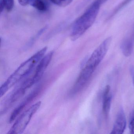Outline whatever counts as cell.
Segmentation results:
<instances>
[{"label": "cell", "instance_id": "6da1fadb", "mask_svg": "<svg viewBox=\"0 0 134 134\" xmlns=\"http://www.w3.org/2000/svg\"><path fill=\"white\" fill-rule=\"evenodd\" d=\"M47 48L45 47L23 63L2 85L0 88V96L2 97L9 89L22 80L25 79L34 70L36 65L44 56Z\"/></svg>", "mask_w": 134, "mask_h": 134}, {"label": "cell", "instance_id": "7a4b0ae2", "mask_svg": "<svg viewBox=\"0 0 134 134\" xmlns=\"http://www.w3.org/2000/svg\"><path fill=\"white\" fill-rule=\"evenodd\" d=\"M101 4L98 0H96L76 21L71 32L72 40H77L92 26L97 18Z\"/></svg>", "mask_w": 134, "mask_h": 134}, {"label": "cell", "instance_id": "3957f363", "mask_svg": "<svg viewBox=\"0 0 134 134\" xmlns=\"http://www.w3.org/2000/svg\"><path fill=\"white\" fill-rule=\"evenodd\" d=\"M41 103V102H37L23 112L17 119L8 134H19L23 133L34 115L39 109Z\"/></svg>", "mask_w": 134, "mask_h": 134}, {"label": "cell", "instance_id": "277c9868", "mask_svg": "<svg viewBox=\"0 0 134 134\" xmlns=\"http://www.w3.org/2000/svg\"><path fill=\"white\" fill-rule=\"evenodd\" d=\"M35 83L32 77L27 78L23 81L22 83L17 86L7 97L6 99H4L3 104V111L4 112L8 109L15 102L20 99L25 94L27 90Z\"/></svg>", "mask_w": 134, "mask_h": 134}, {"label": "cell", "instance_id": "5b68a950", "mask_svg": "<svg viewBox=\"0 0 134 134\" xmlns=\"http://www.w3.org/2000/svg\"><path fill=\"white\" fill-rule=\"evenodd\" d=\"M111 41V37L104 40L94 51L85 64L95 70L105 55L110 46Z\"/></svg>", "mask_w": 134, "mask_h": 134}, {"label": "cell", "instance_id": "8992f818", "mask_svg": "<svg viewBox=\"0 0 134 134\" xmlns=\"http://www.w3.org/2000/svg\"><path fill=\"white\" fill-rule=\"evenodd\" d=\"M95 70L91 66L85 65V66L82 69L74 85L70 89V96H73L77 94L84 88Z\"/></svg>", "mask_w": 134, "mask_h": 134}, {"label": "cell", "instance_id": "52a82bcc", "mask_svg": "<svg viewBox=\"0 0 134 134\" xmlns=\"http://www.w3.org/2000/svg\"><path fill=\"white\" fill-rule=\"evenodd\" d=\"M53 55V52H51L44 56L39 62V64L36 68L34 75L32 76L36 83L38 82L43 76L44 71L52 59Z\"/></svg>", "mask_w": 134, "mask_h": 134}, {"label": "cell", "instance_id": "ba28073f", "mask_svg": "<svg viewBox=\"0 0 134 134\" xmlns=\"http://www.w3.org/2000/svg\"><path fill=\"white\" fill-rule=\"evenodd\" d=\"M40 87L37 88L36 89L33 91L31 93L29 94L25 98L23 101L21 103H20L18 106L14 110L13 112L12 113L10 118L9 121L10 123L14 121L16 118L18 116L19 114L23 111L25 109V107L31 102L36 97L38 93L40 92Z\"/></svg>", "mask_w": 134, "mask_h": 134}, {"label": "cell", "instance_id": "9c48e42d", "mask_svg": "<svg viewBox=\"0 0 134 134\" xmlns=\"http://www.w3.org/2000/svg\"><path fill=\"white\" fill-rule=\"evenodd\" d=\"M126 126V119L124 110L121 108L110 134H121L124 133Z\"/></svg>", "mask_w": 134, "mask_h": 134}, {"label": "cell", "instance_id": "30bf717a", "mask_svg": "<svg viewBox=\"0 0 134 134\" xmlns=\"http://www.w3.org/2000/svg\"><path fill=\"white\" fill-rule=\"evenodd\" d=\"M110 90L109 85L106 86L103 96V112L106 118H108L111 106L112 97V95L110 94Z\"/></svg>", "mask_w": 134, "mask_h": 134}, {"label": "cell", "instance_id": "8fae6325", "mask_svg": "<svg viewBox=\"0 0 134 134\" xmlns=\"http://www.w3.org/2000/svg\"><path fill=\"white\" fill-rule=\"evenodd\" d=\"M134 44V37L126 38L121 45V49L123 54L126 57L130 56L132 53Z\"/></svg>", "mask_w": 134, "mask_h": 134}, {"label": "cell", "instance_id": "7c38bea8", "mask_svg": "<svg viewBox=\"0 0 134 134\" xmlns=\"http://www.w3.org/2000/svg\"><path fill=\"white\" fill-rule=\"evenodd\" d=\"M30 3L31 6L41 12L46 11L47 5L43 0H30Z\"/></svg>", "mask_w": 134, "mask_h": 134}, {"label": "cell", "instance_id": "4fadbf2b", "mask_svg": "<svg viewBox=\"0 0 134 134\" xmlns=\"http://www.w3.org/2000/svg\"><path fill=\"white\" fill-rule=\"evenodd\" d=\"M14 5V0H1L0 2V11L2 12L5 8L10 12L13 9Z\"/></svg>", "mask_w": 134, "mask_h": 134}, {"label": "cell", "instance_id": "5bb4252c", "mask_svg": "<svg viewBox=\"0 0 134 134\" xmlns=\"http://www.w3.org/2000/svg\"><path fill=\"white\" fill-rule=\"evenodd\" d=\"M53 3L61 7H65L72 3L73 0H51Z\"/></svg>", "mask_w": 134, "mask_h": 134}, {"label": "cell", "instance_id": "9a60e30c", "mask_svg": "<svg viewBox=\"0 0 134 134\" xmlns=\"http://www.w3.org/2000/svg\"><path fill=\"white\" fill-rule=\"evenodd\" d=\"M129 126L130 133L132 134H134V110L131 114L129 119Z\"/></svg>", "mask_w": 134, "mask_h": 134}, {"label": "cell", "instance_id": "2e32d148", "mask_svg": "<svg viewBox=\"0 0 134 134\" xmlns=\"http://www.w3.org/2000/svg\"><path fill=\"white\" fill-rule=\"evenodd\" d=\"M19 3L22 6H25L29 3L30 0H18Z\"/></svg>", "mask_w": 134, "mask_h": 134}, {"label": "cell", "instance_id": "e0dca14e", "mask_svg": "<svg viewBox=\"0 0 134 134\" xmlns=\"http://www.w3.org/2000/svg\"><path fill=\"white\" fill-rule=\"evenodd\" d=\"M130 72L132 78V82L134 86V67L133 66L130 68Z\"/></svg>", "mask_w": 134, "mask_h": 134}, {"label": "cell", "instance_id": "ac0fdd59", "mask_svg": "<svg viewBox=\"0 0 134 134\" xmlns=\"http://www.w3.org/2000/svg\"><path fill=\"white\" fill-rule=\"evenodd\" d=\"M100 3H101V4L104 3L105 1H106L107 0H98Z\"/></svg>", "mask_w": 134, "mask_h": 134}]
</instances>
